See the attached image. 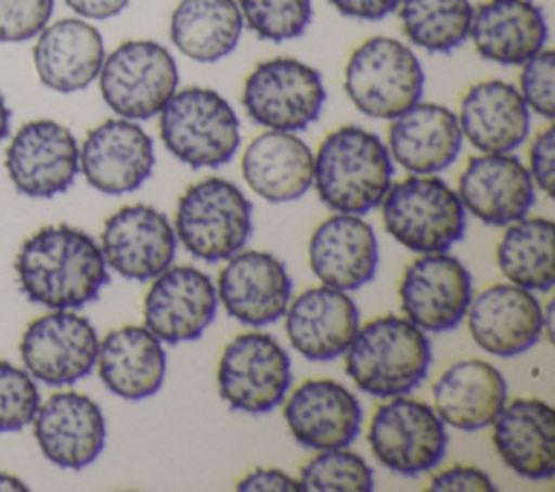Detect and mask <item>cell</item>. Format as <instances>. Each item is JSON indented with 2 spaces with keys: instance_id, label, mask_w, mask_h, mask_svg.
Masks as SVG:
<instances>
[{
  "instance_id": "ab89813d",
  "label": "cell",
  "mask_w": 555,
  "mask_h": 492,
  "mask_svg": "<svg viewBox=\"0 0 555 492\" xmlns=\"http://www.w3.org/2000/svg\"><path fill=\"white\" fill-rule=\"evenodd\" d=\"M52 11L54 0H0V41L20 43L37 37Z\"/></svg>"
},
{
  "instance_id": "f1b7e54d",
  "label": "cell",
  "mask_w": 555,
  "mask_h": 492,
  "mask_svg": "<svg viewBox=\"0 0 555 492\" xmlns=\"http://www.w3.org/2000/svg\"><path fill=\"white\" fill-rule=\"evenodd\" d=\"M457 124L479 152H514L527 141L531 111L514 85L481 80L462 95Z\"/></svg>"
},
{
  "instance_id": "2e32d148",
  "label": "cell",
  "mask_w": 555,
  "mask_h": 492,
  "mask_svg": "<svg viewBox=\"0 0 555 492\" xmlns=\"http://www.w3.org/2000/svg\"><path fill=\"white\" fill-rule=\"evenodd\" d=\"M154 141L132 119H104L91 128L78 147V169L100 193L137 191L154 169Z\"/></svg>"
},
{
  "instance_id": "ffe728a7",
  "label": "cell",
  "mask_w": 555,
  "mask_h": 492,
  "mask_svg": "<svg viewBox=\"0 0 555 492\" xmlns=\"http://www.w3.org/2000/svg\"><path fill=\"white\" fill-rule=\"evenodd\" d=\"M33 425L41 453L59 468L80 470L93 464L106 442L100 405L74 390L54 392L39 403Z\"/></svg>"
},
{
  "instance_id": "f6af8a7d",
  "label": "cell",
  "mask_w": 555,
  "mask_h": 492,
  "mask_svg": "<svg viewBox=\"0 0 555 492\" xmlns=\"http://www.w3.org/2000/svg\"><path fill=\"white\" fill-rule=\"evenodd\" d=\"M130 0H65V4L87 20H108L119 15Z\"/></svg>"
},
{
  "instance_id": "1f68e13d",
  "label": "cell",
  "mask_w": 555,
  "mask_h": 492,
  "mask_svg": "<svg viewBox=\"0 0 555 492\" xmlns=\"http://www.w3.org/2000/svg\"><path fill=\"white\" fill-rule=\"evenodd\" d=\"M95 364L102 384L113 394L141 401L160 390L167 353L145 325H121L100 340Z\"/></svg>"
},
{
  "instance_id": "d4e9b609",
  "label": "cell",
  "mask_w": 555,
  "mask_h": 492,
  "mask_svg": "<svg viewBox=\"0 0 555 492\" xmlns=\"http://www.w3.org/2000/svg\"><path fill=\"white\" fill-rule=\"evenodd\" d=\"M462 130L457 115L434 102H416L388 128V154L410 173L429 176L455 163L462 150Z\"/></svg>"
},
{
  "instance_id": "d6a6232c",
  "label": "cell",
  "mask_w": 555,
  "mask_h": 492,
  "mask_svg": "<svg viewBox=\"0 0 555 492\" xmlns=\"http://www.w3.org/2000/svg\"><path fill=\"white\" fill-rule=\"evenodd\" d=\"M243 26L236 0H180L169 17V39L186 59L217 63L238 46Z\"/></svg>"
},
{
  "instance_id": "9a60e30c",
  "label": "cell",
  "mask_w": 555,
  "mask_h": 492,
  "mask_svg": "<svg viewBox=\"0 0 555 492\" xmlns=\"http://www.w3.org/2000/svg\"><path fill=\"white\" fill-rule=\"evenodd\" d=\"M100 249L106 267L126 280L147 282L171 267L178 236L167 215L147 204L121 206L102 228Z\"/></svg>"
},
{
  "instance_id": "836d02e7",
  "label": "cell",
  "mask_w": 555,
  "mask_h": 492,
  "mask_svg": "<svg viewBox=\"0 0 555 492\" xmlns=\"http://www.w3.org/2000/svg\"><path fill=\"white\" fill-rule=\"evenodd\" d=\"M553 238L555 225L546 217H520L507 223L496 245V264L505 280L527 290L548 293L555 284Z\"/></svg>"
},
{
  "instance_id": "e575fe53",
  "label": "cell",
  "mask_w": 555,
  "mask_h": 492,
  "mask_svg": "<svg viewBox=\"0 0 555 492\" xmlns=\"http://www.w3.org/2000/svg\"><path fill=\"white\" fill-rule=\"evenodd\" d=\"M399 20L408 41L421 50L447 54L470 35V0H401Z\"/></svg>"
},
{
  "instance_id": "d590c367",
  "label": "cell",
  "mask_w": 555,
  "mask_h": 492,
  "mask_svg": "<svg viewBox=\"0 0 555 492\" xmlns=\"http://www.w3.org/2000/svg\"><path fill=\"white\" fill-rule=\"evenodd\" d=\"M299 485L308 492H369L373 470L347 446L323 449L301 466Z\"/></svg>"
},
{
  "instance_id": "cb8c5ba5",
  "label": "cell",
  "mask_w": 555,
  "mask_h": 492,
  "mask_svg": "<svg viewBox=\"0 0 555 492\" xmlns=\"http://www.w3.org/2000/svg\"><path fill=\"white\" fill-rule=\"evenodd\" d=\"M308 262L321 284L358 290L377 273V236L360 215L336 212L310 234Z\"/></svg>"
},
{
  "instance_id": "603a6c76",
  "label": "cell",
  "mask_w": 555,
  "mask_h": 492,
  "mask_svg": "<svg viewBox=\"0 0 555 492\" xmlns=\"http://www.w3.org/2000/svg\"><path fill=\"white\" fill-rule=\"evenodd\" d=\"M291 436L306 449L349 446L362 427L356 394L334 379H306L284 403Z\"/></svg>"
},
{
  "instance_id": "ac0fdd59",
  "label": "cell",
  "mask_w": 555,
  "mask_h": 492,
  "mask_svg": "<svg viewBox=\"0 0 555 492\" xmlns=\"http://www.w3.org/2000/svg\"><path fill=\"white\" fill-rule=\"evenodd\" d=\"M293 295L291 275L269 251H236L217 280V299L225 312L249 327H264L284 316Z\"/></svg>"
},
{
  "instance_id": "b9f144b4",
  "label": "cell",
  "mask_w": 555,
  "mask_h": 492,
  "mask_svg": "<svg viewBox=\"0 0 555 492\" xmlns=\"http://www.w3.org/2000/svg\"><path fill=\"white\" fill-rule=\"evenodd\" d=\"M553 160H555V128L546 126L531 141L529 167H527L533 184L546 195H553V171H555Z\"/></svg>"
},
{
  "instance_id": "ee69618b",
  "label": "cell",
  "mask_w": 555,
  "mask_h": 492,
  "mask_svg": "<svg viewBox=\"0 0 555 492\" xmlns=\"http://www.w3.org/2000/svg\"><path fill=\"white\" fill-rule=\"evenodd\" d=\"M327 2L345 17L377 22L395 13L401 0H327Z\"/></svg>"
},
{
  "instance_id": "74e56055",
  "label": "cell",
  "mask_w": 555,
  "mask_h": 492,
  "mask_svg": "<svg viewBox=\"0 0 555 492\" xmlns=\"http://www.w3.org/2000/svg\"><path fill=\"white\" fill-rule=\"evenodd\" d=\"M41 403L33 375L7 360H0V433L20 431L33 423Z\"/></svg>"
},
{
  "instance_id": "4fadbf2b",
  "label": "cell",
  "mask_w": 555,
  "mask_h": 492,
  "mask_svg": "<svg viewBox=\"0 0 555 492\" xmlns=\"http://www.w3.org/2000/svg\"><path fill=\"white\" fill-rule=\"evenodd\" d=\"M473 277L464 262L447 251L412 260L399 282L403 316L423 332H449L466 316Z\"/></svg>"
},
{
  "instance_id": "8992f818",
  "label": "cell",
  "mask_w": 555,
  "mask_h": 492,
  "mask_svg": "<svg viewBox=\"0 0 555 492\" xmlns=\"http://www.w3.org/2000/svg\"><path fill=\"white\" fill-rule=\"evenodd\" d=\"M379 206L386 232L416 254L447 251L466 230V210L457 193L436 173H412L390 184Z\"/></svg>"
},
{
  "instance_id": "e0dca14e",
  "label": "cell",
  "mask_w": 555,
  "mask_h": 492,
  "mask_svg": "<svg viewBox=\"0 0 555 492\" xmlns=\"http://www.w3.org/2000/svg\"><path fill=\"white\" fill-rule=\"evenodd\" d=\"M217 288L195 267H167L143 299L145 327L167 345L197 340L217 312Z\"/></svg>"
},
{
  "instance_id": "52a82bcc",
  "label": "cell",
  "mask_w": 555,
  "mask_h": 492,
  "mask_svg": "<svg viewBox=\"0 0 555 492\" xmlns=\"http://www.w3.org/2000/svg\"><path fill=\"white\" fill-rule=\"evenodd\" d=\"M173 230L193 258L228 260L251 234V204L234 182L204 178L180 195Z\"/></svg>"
},
{
  "instance_id": "7bdbcfd3",
  "label": "cell",
  "mask_w": 555,
  "mask_h": 492,
  "mask_svg": "<svg viewBox=\"0 0 555 492\" xmlns=\"http://www.w3.org/2000/svg\"><path fill=\"white\" fill-rule=\"evenodd\" d=\"M236 490L245 492H297L301 490L299 479L278 468H254L238 479Z\"/></svg>"
},
{
  "instance_id": "484cf974",
  "label": "cell",
  "mask_w": 555,
  "mask_h": 492,
  "mask_svg": "<svg viewBox=\"0 0 555 492\" xmlns=\"http://www.w3.org/2000/svg\"><path fill=\"white\" fill-rule=\"evenodd\" d=\"M492 425L496 455L516 475L544 481L555 472V414L540 399H514L501 407Z\"/></svg>"
},
{
  "instance_id": "8d00e7d4",
  "label": "cell",
  "mask_w": 555,
  "mask_h": 492,
  "mask_svg": "<svg viewBox=\"0 0 555 492\" xmlns=\"http://www.w3.org/2000/svg\"><path fill=\"white\" fill-rule=\"evenodd\" d=\"M243 24L267 41L301 37L312 22V0H236Z\"/></svg>"
},
{
  "instance_id": "f35d334b",
  "label": "cell",
  "mask_w": 555,
  "mask_h": 492,
  "mask_svg": "<svg viewBox=\"0 0 555 492\" xmlns=\"http://www.w3.org/2000/svg\"><path fill=\"white\" fill-rule=\"evenodd\" d=\"M527 108L546 121L555 117V52L542 48L527 59L520 69V87H516Z\"/></svg>"
},
{
  "instance_id": "44dd1931",
  "label": "cell",
  "mask_w": 555,
  "mask_h": 492,
  "mask_svg": "<svg viewBox=\"0 0 555 492\" xmlns=\"http://www.w3.org/2000/svg\"><path fill=\"white\" fill-rule=\"evenodd\" d=\"M455 193L464 210L486 225H507L525 217L535 202V184L512 152L470 156L457 178Z\"/></svg>"
},
{
  "instance_id": "83f0119b",
  "label": "cell",
  "mask_w": 555,
  "mask_h": 492,
  "mask_svg": "<svg viewBox=\"0 0 555 492\" xmlns=\"http://www.w3.org/2000/svg\"><path fill=\"white\" fill-rule=\"evenodd\" d=\"M241 173L258 197L269 204H286L312 186L314 154L295 132L264 130L247 143Z\"/></svg>"
},
{
  "instance_id": "7402d4cb",
  "label": "cell",
  "mask_w": 555,
  "mask_h": 492,
  "mask_svg": "<svg viewBox=\"0 0 555 492\" xmlns=\"http://www.w3.org/2000/svg\"><path fill=\"white\" fill-rule=\"evenodd\" d=\"M360 327V312L347 290L312 286L288 301L284 329L293 349L312 362H330L345 353Z\"/></svg>"
},
{
  "instance_id": "7a4b0ae2",
  "label": "cell",
  "mask_w": 555,
  "mask_h": 492,
  "mask_svg": "<svg viewBox=\"0 0 555 492\" xmlns=\"http://www.w3.org/2000/svg\"><path fill=\"white\" fill-rule=\"evenodd\" d=\"M312 184L334 212L364 215L392 184V158L379 134L362 126L332 130L314 152Z\"/></svg>"
},
{
  "instance_id": "9c48e42d",
  "label": "cell",
  "mask_w": 555,
  "mask_h": 492,
  "mask_svg": "<svg viewBox=\"0 0 555 492\" xmlns=\"http://www.w3.org/2000/svg\"><path fill=\"white\" fill-rule=\"evenodd\" d=\"M321 74L297 59L278 56L258 63L243 82L247 117L267 130L299 132L314 124L325 104Z\"/></svg>"
},
{
  "instance_id": "5b68a950",
  "label": "cell",
  "mask_w": 555,
  "mask_h": 492,
  "mask_svg": "<svg viewBox=\"0 0 555 492\" xmlns=\"http://www.w3.org/2000/svg\"><path fill=\"white\" fill-rule=\"evenodd\" d=\"M425 74L416 52L395 37L362 41L345 65V93L366 117L395 119L423 95Z\"/></svg>"
},
{
  "instance_id": "60d3db41",
  "label": "cell",
  "mask_w": 555,
  "mask_h": 492,
  "mask_svg": "<svg viewBox=\"0 0 555 492\" xmlns=\"http://www.w3.org/2000/svg\"><path fill=\"white\" fill-rule=\"evenodd\" d=\"M429 492H492L494 483L490 475L470 464H455L436 472L429 483Z\"/></svg>"
},
{
  "instance_id": "6da1fadb",
  "label": "cell",
  "mask_w": 555,
  "mask_h": 492,
  "mask_svg": "<svg viewBox=\"0 0 555 492\" xmlns=\"http://www.w3.org/2000/svg\"><path fill=\"white\" fill-rule=\"evenodd\" d=\"M15 273L22 293L50 310L82 308L108 284L100 243L67 223L28 236L15 256Z\"/></svg>"
},
{
  "instance_id": "f546056e",
  "label": "cell",
  "mask_w": 555,
  "mask_h": 492,
  "mask_svg": "<svg viewBox=\"0 0 555 492\" xmlns=\"http://www.w3.org/2000/svg\"><path fill=\"white\" fill-rule=\"evenodd\" d=\"M468 37L481 59L522 65L546 48L548 24L533 0H488L473 11Z\"/></svg>"
},
{
  "instance_id": "8fae6325",
  "label": "cell",
  "mask_w": 555,
  "mask_h": 492,
  "mask_svg": "<svg viewBox=\"0 0 555 492\" xmlns=\"http://www.w3.org/2000/svg\"><path fill=\"white\" fill-rule=\"evenodd\" d=\"M366 440L382 466L412 477L440 464L449 436L431 405L403 394L373 412Z\"/></svg>"
},
{
  "instance_id": "7c38bea8",
  "label": "cell",
  "mask_w": 555,
  "mask_h": 492,
  "mask_svg": "<svg viewBox=\"0 0 555 492\" xmlns=\"http://www.w3.org/2000/svg\"><path fill=\"white\" fill-rule=\"evenodd\" d=\"M98 347V332L87 316L52 310L28 323L20 340V355L35 379L48 386H67L93 371Z\"/></svg>"
},
{
  "instance_id": "30bf717a",
  "label": "cell",
  "mask_w": 555,
  "mask_h": 492,
  "mask_svg": "<svg viewBox=\"0 0 555 492\" xmlns=\"http://www.w3.org/2000/svg\"><path fill=\"white\" fill-rule=\"evenodd\" d=\"M291 358L264 332L234 336L221 351L217 386L221 399L236 412L267 414L275 410L291 388Z\"/></svg>"
},
{
  "instance_id": "4dcf8cb0",
  "label": "cell",
  "mask_w": 555,
  "mask_h": 492,
  "mask_svg": "<svg viewBox=\"0 0 555 492\" xmlns=\"http://www.w3.org/2000/svg\"><path fill=\"white\" fill-rule=\"evenodd\" d=\"M507 403L503 373L486 360H457L434 384V410L444 425L462 431L488 427Z\"/></svg>"
},
{
  "instance_id": "3957f363",
  "label": "cell",
  "mask_w": 555,
  "mask_h": 492,
  "mask_svg": "<svg viewBox=\"0 0 555 492\" xmlns=\"http://www.w3.org/2000/svg\"><path fill=\"white\" fill-rule=\"evenodd\" d=\"M345 371L358 390L392 399L410 394L427 377L431 345L405 316L384 314L358 327L345 349Z\"/></svg>"
},
{
  "instance_id": "4316f807",
  "label": "cell",
  "mask_w": 555,
  "mask_h": 492,
  "mask_svg": "<svg viewBox=\"0 0 555 492\" xmlns=\"http://www.w3.org/2000/svg\"><path fill=\"white\" fill-rule=\"evenodd\" d=\"M104 56L100 30L80 17H63L46 26L33 48L39 80L59 93L87 89L98 78Z\"/></svg>"
},
{
  "instance_id": "bcb514c9",
  "label": "cell",
  "mask_w": 555,
  "mask_h": 492,
  "mask_svg": "<svg viewBox=\"0 0 555 492\" xmlns=\"http://www.w3.org/2000/svg\"><path fill=\"white\" fill-rule=\"evenodd\" d=\"M9 128H11V108L4 100V95L0 93V141L9 134Z\"/></svg>"
},
{
  "instance_id": "ba28073f",
  "label": "cell",
  "mask_w": 555,
  "mask_h": 492,
  "mask_svg": "<svg viewBox=\"0 0 555 492\" xmlns=\"http://www.w3.org/2000/svg\"><path fill=\"white\" fill-rule=\"evenodd\" d=\"M178 63L173 54L152 39H128L104 56L100 93L104 104L124 119L156 117L178 91Z\"/></svg>"
},
{
  "instance_id": "d6986e66",
  "label": "cell",
  "mask_w": 555,
  "mask_h": 492,
  "mask_svg": "<svg viewBox=\"0 0 555 492\" xmlns=\"http://www.w3.org/2000/svg\"><path fill=\"white\" fill-rule=\"evenodd\" d=\"M466 314L470 338L490 355H520L544 334V308L538 297L512 282L483 288L470 299Z\"/></svg>"
},
{
  "instance_id": "5bb4252c",
  "label": "cell",
  "mask_w": 555,
  "mask_h": 492,
  "mask_svg": "<svg viewBox=\"0 0 555 492\" xmlns=\"http://www.w3.org/2000/svg\"><path fill=\"white\" fill-rule=\"evenodd\" d=\"M4 165L22 195L48 199L74 184L80 171L78 141L67 126L54 119H33L13 134Z\"/></svg>"
},
{
  "instance_id": "7dc6e473",
  "label": "cell",
  "mask_w": 555,
  "mask_h": 492,
  "mask_svg": "<svg viewBox=\"0 0 555 492\" xmlns=\"http://www.w3.org/2000/svg\"><path fill=\"white\" fill-rule=\"evenodd\" d=\"M0 490H28V485L15 477V475H7V472H0Z\"/></svg>"
},
{
  "instance_id": "277c9868",
  "label": "cell",
  "mask_w": 555,
  "mask_h": 492,
  "mask_svg": "<svg viewBox=\"0 0 555 492\" xmlns=\"http://www.w3.org/2000/svg\"><path fill=\"white\" fill-rule=\"evenodd\" d=\"M158 134L171 156L193 169H217L241 145V121L215 89H178L158 113Z\"/></svg>"
}]
</instances>
